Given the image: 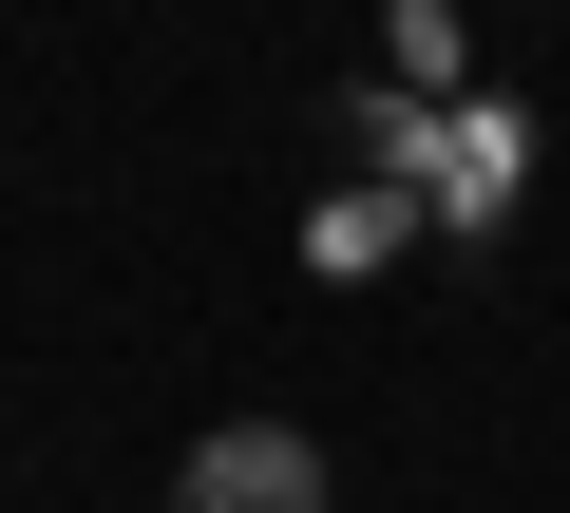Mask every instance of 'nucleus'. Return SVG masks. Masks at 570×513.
Listing matches in <instances>:
<instances>
[{"label":"nucleus","mask_w":570,"mask_h":513,"mask_svg":"<svg viewBox=\"0 0 570 513\" xmlns=\"http://www.w3.org/2000/svg\"><path fill=\"white\" fill-rule=\"evenodd\" d=\"M171 513H343V494H324V456L285 437V418H228V437H190Z\"/></svg>","instance_id":"nucleus-1"},{"label":"nucleus","mask_w":570,"mask_h":513,"mask_svg":"<svg viewBox=\"0 0 570 513\" xmlns=\"http://www.w3.org/2000/svg\"><path fill=\"white\" fill-rule=\"evenodd\" d=\"M513 171H532V115H513V96H456L419 190H438V228H494V209H513Z\"/></svg>","instance_id":"nucleus-2"},{"label":"nucleus","mask_w":570,"mask_h":513,"mask_svg":"<svg viewBox=\"0 0 570 513\" xmlns=\"http://www.w3.org/2000/svg\"><path fill=\"white\" fill-rule=\"evenodd\" d=\"M419 209H438V190H419V171H343V190H324V209H305V267H381V247H400V228H419Z\"/></svg>","instance_id":"nucleus-3"},{"label":"nucleus","mask_w":570,"mask_h":513,"mask_svg":"<svg viewBox=\"0 0 570 513\" xmlns=\"http://www.w3.org/2000/svg\"><path fill=\"white\" fill-rule=\"evenodd\" d=\"M343 152H362V171H438V115H419V96H343Z\"/></svg>","instance_id":"nucleus-4"}]
</instances>
